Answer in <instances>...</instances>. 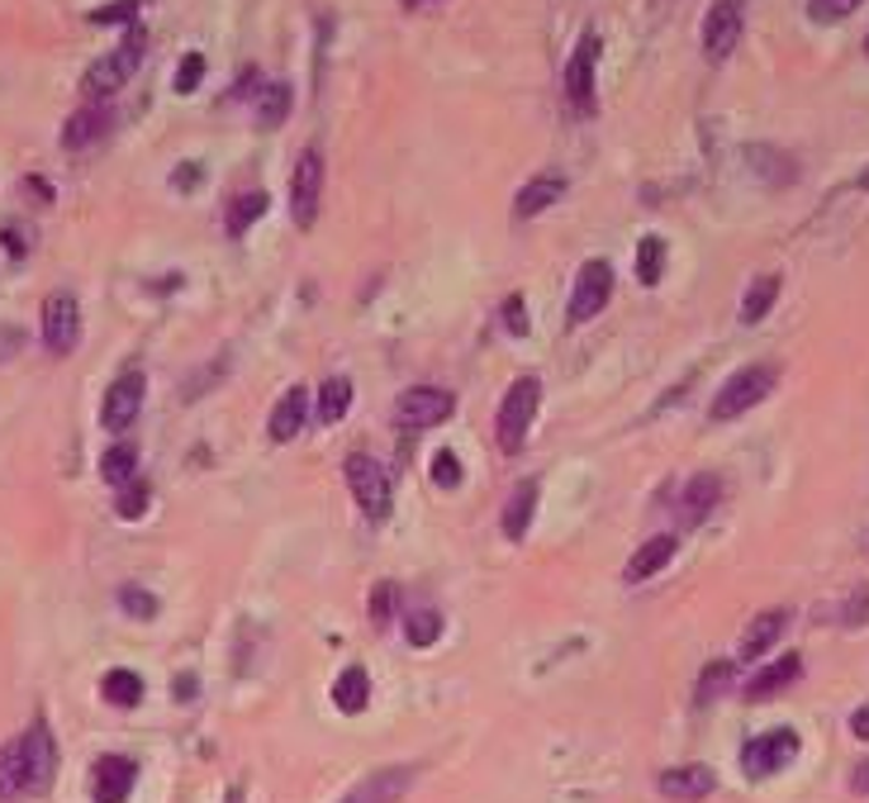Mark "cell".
Here are the masks:
<instances>
[{
  "label": "cell",
  "instance_id": "19",
  "mask_svg": "<svg viewBox=\"0 0 869 803\" xmlns=\"http://www.w3.org/2000/svg\"><path fill=\"white\" fill-rule=\"evenodd\" d=\"M675 547H679V542L670 538V533H655V538H647V542H641V547H637V556H632V562H627V570H622V576H627V585H641V580H651L655 570H665V566H670V556H675Z\"/></svg>",
  "mask_w": 869,
  "mask_h": 803
},
{
  "label": "cell",
  "instance_id": "48",
  "mask_svg": "<svg viewBox=\"0 0 869 803\" xmlns=\"http://www.w3.org/2000/svg\"><path fill=\"white\" fill-rule=\"evenodd\" d=\"M195 177H199V167H181V171H176V185H181V191H191Z\"/></svg>",
  "mask_w": 869,
  "mask_h": 803
},
{
  "label": "cell",
  "instance_id": "15",
  "mask_svg": "<svg viewBox=\"0 0 869 803\" xmlns=\"http://www.w3.org/2000/svg\"><path fill=\"white\" fill-rule=\"evenodd\" d=\"M110 124H114V110L105 105V100H91V105H81V110L67 120V128H62V148H71V152L91 148V143H100V138L110 134Z\"/></svg>",
  "mask_w": 869,
  "mask_h": 803
},
{
  "label": "cell",
  "instance_id": "25",
  "mask_svg": "<svg viewBox=\"0 0 869 803\" xmlns=\"http://www.w3.org/2000/svg\"><path fill=\"white\" fill-rule=\"evenodd\" d=\"M352 409V381L347 376H323L319 399H313V419L319 423H342Z\"/></svg>",
  "mask_w": 869,
  "mask_h": 803
},
{
  "label": "cell",
  "instance_id": "20",
  "mask_svg": "<svg viewBox=\"0 0 869 803\" xmlns=\"http://www.w3.org/2000/svg\"><path fill=\"white\" fill-rule=\"evenodd\" d=\"M305 419H309V399H305V391H285V395L276 399V409H271V423H266L271 442H295L299 428H305Z\"/></svg>",
  "mask_w": 869,
  "mask_h": 803
},
{
  "label": "cell",
  "instance_id": "50",
  "mask_svg": "<svg viewBox=\"0 0 869 803\" xmlns=\"http://www.w3.org/2000/svg\"><path fill=\"white\" fill-rule=\"evenodd\" d=\"M5 248H10L14 257H20V252H24V238H20V234H14V228H5Z\"/></svg>",
  "mask_w": 869,
  "mask_h": 803
},
{
  "label": "cell",
  "instance_id": "49",
  "mask_svg": "<svg viewBox=\"0 0 869 803\" xmlns=\"http://www.w3.org/2000/svg\"><path fill=\"white\" fill-rule=\"evenodd\" d=\"M855 794H869V761L855 770Z\"/></svg>",
  "mask_w": 869,
  "mask_h": 803
},
{
  "label": "cell",
  "instance_id": "44",
  "mask_svg": "<svg viewBox=\"0 0 869 803\" xmlns=\"http://www.w3.org/2000/svg\"><path fill=\"white\" fill-rule=\"evenodd\" d=\"M138 14V0H114L105 10H91V24H119V20H134Z\"/></svg>",
  "mask_w": 869,
  "mask_h": 803
},
{
  "label": "cell",
  "instance_id": "52",
  "mask_svg": "<svg viewBox=\"0 0 869 803\" xmlns=\"http://www.w3.org/2000/svg\"><path fill=\"white\" fill-rule=\"evenodd\" d=\"M855 185H860V191H869V167L860 171V181H855Z\"/></svg>",
  "mask_w": 869,
  "mask_h": 803
},
{
  "label": "cell",
  "instance_id": "37",
  "mask_svg": "<svg viewBox=\"0 0 869 803\" xmlns=\"http://www.w3.org/2000/svg\"><path fill=\"white\" fill-rule=\"evenodd\" d=\"M395 599H399V590L390 580H380L376 590H370V623L376 627H390V619H395Z\"/></svg>",
  "mask_w": 869,
  "mask_h": 803
},
{
  "label": "cell",
  "instance_id": "7",
  "mask_svg": "<svg viewBox=\"0 0 869 803\" xmlns=\"http://www.w3.org/2000/svg\"><path fill=\"white\" fill-rule=\"evenodd\" d=\"M319 205H323V152L319 148H305L295 162V177H290V210H295V224L299 228H313L319 219Z\"/></svg>",
  "mask_w": 869,
  "mask_h": 803
},
{
  "label": "cell",
  "instance_id": "42",
  "mask_svg": "<svg viewBox=\"0 0 869 803\" xmlns=\"http://www.w3.org/2000/svg\"><path fill=\"white\" fill-rule=\"evenodd\" d=\"M199 81H205V57H199V53H185V57H181V71H176V91L191 95Z\"/></svg>",
  "mask_w": 869,
  "mask_h": 803
},
{
  "label": "cell",
  "instance_id": "38",
  "mask_svg": "<svg viewBox=\"0 0 869 803\" xmlns=\"http://www.w3.org/2000/svg\"><path fill=\"white\" fill-rule=\"evenodd\" d=\"M865 0H808V14L817 24H836V20H846V14H855Z\"/></svg>",
  "mask_w": 869,
  "mask_h": 803
},
{
  "label": "cell",
  "instance_id": "51",
  "mask_svg": "<svg viewBox=\"0 0 869 803\" xmlns=\"http://www.w3.org/2000/svg\"><path fill=\"white\" fill-rule=\"evenodd\" d=\"M427 5H437V0H404V10H427Z\"/></svg>",
  "mask_w": 869,
  "mask_h": 803
},
{
  "label": "cell",
  "instance_id": "11",
  "mask_svg": "<svg viewBox=\"0 0 869 803\" xmlns=\"http://www.w3.org/2000/svg\"><path fill=\"white\" fill-rule=\"evenodd\" d=\"M594 67H598V38L584 34L575 43V53H570V63H565V100L575 114L594 110Z\"/></svg>",
  "mask_w": 869,
  "mask_h": 803
},
{
  "label": "cell",
  "instance_id": "41",
  "mask_svg": "<svg viewBox=\"0 0 869 803\" xmlns=\"http://www.w3.org/2000/svg\"><path fill=\"white\" fill-rule=\"evenodd\" d=\"M119 604H124V613H134V619H157V599L148 590H134V585L119 590Z\"/></svg>",
  "mask_w": 869,
  "mask_h": 803
},
{
  "label": "cell",
  "instance_id": "43",
  "mask_svg": "<svg viewBox=\"0 0 869 803\" xmlns=\"http://www.w3.org/2000/svg\"><path fill=\"white\" fill-rule=\"evenodd\" d=\"M504 324H508V333H513V338H527V328H533V324H527V305H523V295H508V299H504Z\"/></svg>",
  "mask_w": 869,
  "mask_h": 803
},
{
  "label": "cell",
  "instance_id": "18",
  "mask_svg": "<svg viewBox=\"0 0 869 803\" xmlns=\"http://www.w3.org/2000/svg\"><path fill=\"white\" fill-rule=\"evenodd\" d=\"M565 195V177H556V171H541V177H533L518 191V200H513V219H537L541 210H551L556 200Z\"/></svg>",
  "mask_w": 869,
  "mask_h": 803
},
{
  "label": "cell",
  "instance_id": "30",
  "mask_svg": "<svg viewBox=\"0 0 869 803\" xmlns=\"http://www.w3.org/2000/svg\"><path fill=\"white\" fill-rule=\"evenodd\" d=\"M775 299H779V276H761V281H751L746 299H741V324H761L765 314L775 309Z\"/></svg>",
  "mask_w": 869,
  "mask_h": 803
},
{
  "label": "cell",
  "instance_id": "2",
  "mask_svg": "<svg viewBox=\"0 0 869 803\" xmlns=\"http://www.w3.org/2000/svg\"><path fill=\"white\" fill-rule=\"evenodd\" d=\"M142 48H148V38H142V29H128V38L119 43L114 53H105L100 63H91V71L81 77V91L85 100H110L119 86L134 77L138 63H142Z\"/></svg>",
  "mask_w": 869,
  "mask_h": 803
},
{
  "label": "cell",
  "instance_id": "22",
  "mask_svg": "<svg viewBox=\"0 0 869 803\" xmlns=\"http://www.w3.org/2000/svg\"><path fill=\"white\" fill-rule=\"evenodd\" d=\"M537 490H541L537 480L513 485V495H508V505H504V538H508V542H523V538H527V528H533Z\"/></svg>",
  "mask_w": 869,
  "mask_h": 803
},
{
  "label": "cell",
  "instance_id": "35",
  "mask_svg": "<svg viewBox=\"0 0 869 803\" xmlns=\"http://www.w3.org/2000/svg\"><path fill=\"white\" fill-rule=\"evenodd\" d=\"M732 676H736V666L732 661H712L704 676H698V704H712L727 685H732Z\"/></svg>",
  "mask_w": 869,
  "mask_h": 803
},
{
  "label": "cell",
  "instance_id": "24",
  "mask_svg": "<svg viewBox=\"0 0 869 803\" xmlns=\"http://www.w3.org/2000/svg\"><path fill=\"white\" fill-rule=\"evenodd\" d=\"M718 499H722V480H718V476H694L689 485H684V495H679V519H684V523L708 519Z\"/></svg>",
  "mask_w": 869,
  "mask_h": 803
},
{
  "label": "cell",
  "instance_id": "5",
  "mask_svg": "<svg viewBox=\"0 0 869 803\" xmlns=\"http://www.w3.org/2000/svg\"><path fill=\"white\" fill-rule=\"evenodd\" d=\"M77 342H81V305H77V295L57 291L43 299V348L53 357H67V352H77Z\"/></svg>",
  "mask_w": 869,
  "mask_h": 803
},
{
  "label": "cell",
  "instance_id": "10",
  "mask_svg": "<svg viewBox=\"0 0 869 803\" xmlns=\"http://www.w3.org/2000/svg\"><path fill=\"white\" fill-rule=\"evenodd\" d=\"M608 295H613V267L604 257H594V262L580 267L575 291H570V324H590L608 305Z\"/></svg>",
  "mask_w": 869,
  "mask_h": 803
},
{
  "label": "cell",
  "instance_id": "40",
  "mask_svg": "<svg viewBox=\"0 0 869 803\" xmlns=\"http://www.w3.org/2000/svg\"><path fill=\"white\" fill-rule=\"evenodd\" d=\"M119 519H142V509H148V485L142 480H128L124 490H119Z\"/></svg>",
  "mask_w": 869,
  "mask_h": 803
},
{
  "label": "cell",
  "instance_id": "16",
  "mask_svg": "<svg viewBox=\"0 0 869 803\" xmlns=\"http://www.w3.org/2000/svg\"><path fill=\"white\" fill-rule=\"evenodd\" d=\"M413 776H419V770H413V766H390V770H376V776L356 784V790H352L347 799H342V803H399V799L409 794Z\"/></svg>",
  "mask_w": 869,
  "mask_h": 803
},
{
  "label": "cell",
  "instance_id": "6",
  "mask_svg": "<svg viewBox=\"0 0 869 803\" xmlns=\"http://www.w3.org/2000/svg\"><path fill=\"white\" fill-rule=\"evenodd\" d=\"M741 29H746V0H712L708 20H704V53L708 63H727L741 43Z\"/></svg>",
  "mask_w": 869,
  "mask_h": 803
},
{
  "label": "cell",
  "instance_id": "17",
  "mask_svg": "<svg viewBox=\"0 0 869 803\" xmlns=\"http://www.w3.org/2000/svg\"><path fill=\"white\" fill-rule=\"evenodd\" d=\"M718 790V776H712L708 766H675L661 776V794L675 799V803H698Z\"/></svg>",
  "mask_w": 869,
  "mask_h": 803
},
{
  "label": "cell",
  "instance_id": "3",
  "mask_svg": "<svg viewBox=\"0 0 869 803\" xmlns=\"http://www.w3.org/2000/svg\"><path fill=\"white\" fill-rule=\"evenodd\" d=\"M775 381H779V371L765 366V362L736 371V376L718 391V399H712V419H718V423H732V419H741V414H751L755 405H761V399H769Z\"/></svg>",
  "mask_w": 869,
  "mask_h": 803
},
{
  "label": "cell",
  "instance_id": "21",
  "mask_svg": "<svg viewBox=\"0 0 869 803\" xmlns=\"http://www.w3.org/2000/svg\"><path fill=\"white\" fill-rule=\"evenodd\" d=\"M784 627H789V613H784V609L761 613V619L746 627V637H741V661H761V656L784 637Z\"/></svg>",
  "mask_w": 869,
  "mask_h": 803
},
{
  "label": "cell",
  "instance_id": "39",
  "mask_svg": "<svg viewBox=\"0 0 869 803\" xmlns=\"http://www.w3.org/2000/svg\"><path fill=\"white\" fill-rule=\"evenodd\" d=\"M433 485H437V490H456V485H461V462H456L451 448H442L433 456Z\"/></svg>",
  "mask_w": 869,
  "mask_h": 803
},
{
  "label": "cell",
  "instance_id": "13",
  "mask_svg": "<svg viewBox=\"0 0 869 803\" xmlns=\"http://www.w3.org/2000/svg\"><path fill=\"white\" fill-rule=\"evenodd\" d=\"M24 742V776H28V794H43L57 776V747H53V733L48 723L34 719L28 723V733L20 737Z\"/></svg>",
  "mask_w": 869,
  "mask_h": 803
},
{
  "label": "cell",
  "instance_id": "8",
  "mask_svg": "<svg viewBox=\"0 0 869 803\" xmlns=\"http://www.w3.org/2000/svg\"><path fill=\"white\" fill-rule=\"evenodd\" d=\"M793 756H798V733L793 727H775V733H761L755 742H746L741 770H746L751 780H765V776H779Z\"/></svg>",
  "mask_w": 869,
  "mask_h": 803
},
{
  "label": "cell",
  "instance_id": "32",
  "mask_svg": "<svg viewBox=\"0 0 869 803\" xmlns=\"http://www.w3.org/2000/svg\"><path fill=\"white\" fill-rule=\"evenodd\" d=\"M100 694H105L114 709H134L142 699V680L134 676V670H110V676L100 680Z\"/></svg>",
  "mask_w": 869,
  "mask_h": 803
},
{
  "label": "cell",
  "instance_id": "31",
  "mask_svg": "<svg viewBox=\"0 0 869 803\" xmlns=\"http://www.w3.org/2000/svg\"><path fill=\"white\" fill-rule=\"evenodd\" d=\"M266 205H271V200H266V191L238 195L233 205H228V234H233V238H242V234H248V228H252V224L266 214Z\"/></svg>",
  "mask_w": 869,
  "mask_h": 803
},
{
  "label": "cell",
  "instance_id": "46",
  "mask_svg": "<svg viewBox=\"0 0 869 803\" xmlns=\"http://www.w3.org/2000/svg\"><path fill=\"white\" fill-rule=\"evenodd\" d=\"M869 619V590H860V595H855L850 599V609H846V623L855 627V623H865Z\"/></svg>",
  "mask_w": 869,
  "mask_h": 803
},
{
  "label": "cell",
  "instance_id": "12",
  "mask_svg": "<svg viewBox=\"0 0 869 803\" xmlns=\"http://www.w3.org/2000/svg\"><path fill=\"white\" fill-rule=\"evenodd\" d=\"M142 395H148V381H142V371H124V376L105 391V405H100V423H105L110 433H124V428L138 419Z\"/></svg>",
  "mask_w": 869,
  "mask_h": 803
},
{
  "label": "cell",
  "instance_id": "29",
  "mask_svg": "<svg viewBox=\"0 0 869 803\" xmlns=\"http://www.w3.org/2000/svg\"><path fill=\"white\" fill-rule=\"evenodd\" d=\"M285 114H290V86H285V81H266L262 95H256V124L276 128V124H285Z\"/></svg>",
  "mask_w": 869,
  "mask_h": 803
},
{
  "label": "cell",
  "instance_id": "1",
  "mask_svg": "<svg viewBox=\"0 0 869 803\" xmlns=\"http://www.w3.org/2000/svg\"><path fill=\"white\" fill-rule=\"evenodd\" d=\"M537 409H541V381L537 376H518L504 391V399H499V423H494L499 448L518 452L523 442H527V428H533Z\"/></svg>",
  "mask_w": 869,
  "mask_h": 803
},
{
  "label": "cell",
  "instance_id": "4",
  "mask_svg": "<svg viewBox=\"0 0 869 803\" xmlns=\"http://www.w3.org/2000/svg\"><path fill=\"white\" fill-rule=\"evenodd\" d=\"M347 485H352L356 509H362L370 523H385V519H390V499H395V490H390V476H385V466L376 462V456L352 452V456H347Z\"/></svg>",
  "mask_w": 869,
  "mask_h": 803
},
{
  "label": "cell",
  "instance_id": "36",
  "mask_svg": "<svg viewBox=\"0 0 869 803\" xmlns=\"http://www.w3.org/2000/svg\"><path fill=\"white\" fill-rule=\"evenodd\" d=\"M746 157H751V167H755V171H765V181H775V185L793 177V167H789V157H779L775 148H751Z\"/></svg>",
  "mask_w": 869,
  "mask_h": 803
},
{
  "label": "cell",
  "instance_id": "28",
  "mask_svg": "<svg viewBox=\"0 0 869 803\" xmlns=\"http://www.w3.org/2000/svg\"><path fill=\"white\" fill-rule=\"evenodd\" d=\"M138 471V448L134 442H114V448L100 456V476H105V485H114V490H124L128 480H134Z\"/></svg>",
  "mask_w": 869,
  "mask_h": 803
},
{
  "label": "cell",
  "instance_id": "47",
  "mask_svg": "<svg viewBox=\"0 0 869 803\" xmlns=\"http://www.w3.org/2000/svg\"><path fill=\"white\" fill-rule=\"evenodd\" d=\"M850 733L860 737V742H869V709H860V713L850 719Z\"/></svg>",
  "mask_w": 869,
  "mask_h": 803
},
{
  "label": "cell",
  "instance_id": "23",
  "mask_svg": "<svg viewBox=\"0 0 869 803\" xmlns=\"http://www.w3.org/2000/svg\"><path fill=\"white\" fill-rule=\"evenodd\" d=\"M803 676V656H779L775 666H765L761 676H755L751 685H746V699H755V704H761V699H769V694H779V690H789V685Z\"/></svg>",
  "mask_w": 869,
  "mask_h": 803
},
{
  "label": "cell",
  "instance_id": "34",
  "mask_svg": "<svg viewBox=\"0 0 869 803\" xmlns=\"http://www.w3.org/2000/svg\"><path fill=\"white\" fill-rule=\"evenodd\" d=\"M637 276H641V285H661V276H665V238H655V234L641 238V248H637Z\"/></svg>",
  "mask_w": 869,
  "mask_h": 803
},
{
  "label": "cell",
  "instance_id": "45",
  "mask_svg": "<svg viewBox=\"0 0 869 803\" xmlns=\"http://www.w3.org/2000/svg\"><path fill=\"white\" fill-rule=\"evenodd\" d=\"M20 348H24V333H20V328H10V324H5V328H0V362H10V357L20 352Z\"/></svg>",
  "mask_w": 869,
  "mask_h": 803
},
{
  "label": "cell",
  "instance_id": "14",
  "mask_svg": "<svg viewBox=\"0 0 869 803\" xmlns=\"http://www.w3.org/2000/svg\"><path fill=\"white\" fill-rule=\"evenodd\" d=\"M134 780H138V766L128 756H100L91 770V794L95 803H124L134 794Z\"/></svg>",
  "mask_w": 869,
  "mask_h": 803
},
{
  "label": "cell",
  "instance_id": "53",
  "mask_svg": "<svg viewBox=\"0 0 869 803\" xmlns=\"http://www.w3.org/2000/svg\"><path fill=\"white\" fill-rule=\"evenodd\" d=\"M865 53H869V38H865Z\"/></svg>",
  "mask_w": 869,
  "mask_h": 803
},
{
  "label": "cell",
  "instance_id": "9",
  "mask_svg": "<svg viewBox=\"0 0 869 803\" xmlns=\"http://www.w3.org/2000/svg\"><path fill=\"white\" fill-rule=\"evenodd\" d=\"M456 414V395L451 391H437V385H413L395 399V419L404 428H437Z\"/></svg>",
  "mask_w": 869,
  "mask_h": 803
},
{
  "label": "cell",
  "instance_id": "33",
  "mask_svg": "<svg viewBox=\"0 0 869 803\" xmlns=\"http://www.w3.org/2000/svg\"><path fill=\"white\" fill-rule=\"evenodd\" d=\"M404 637H409V647H433V642L442 637V613L437 609H409V619H404Z\"/></svg>",
  "mask_w": 869,
  "mask_h": 803
},
{
  "label": "cell",
  "instance_id": "26",
  "mask_svg": "<svg viewBox=\"0 0 869 803\" xmlns=\"http://www.w3.org/2000/svg\"><path fill=\"white\" fill-rule=\"evenodd\" d=\"M28 794V776H24V742L14 737L0 747V803H14Z\"/></svg>",
  "mask_w": 869,
  "mask_h": 803
},
{
  "label": "cell",
  "instance_id": "27",
  "mask_svg": "<svg viewBox=\"0 0 869 803\" xmlns=\"http://www.w3.org/2000/svg\"><path fill=\"white\" fill-rule=\"evenodd\" d=\"M366 699H370V676H366L362 666H347V670H342V676L333 680V704H338L342 713H362Z\"/></svg>",
  "mask_w": 869,
  "mask_h": 803
}]
</instances>
